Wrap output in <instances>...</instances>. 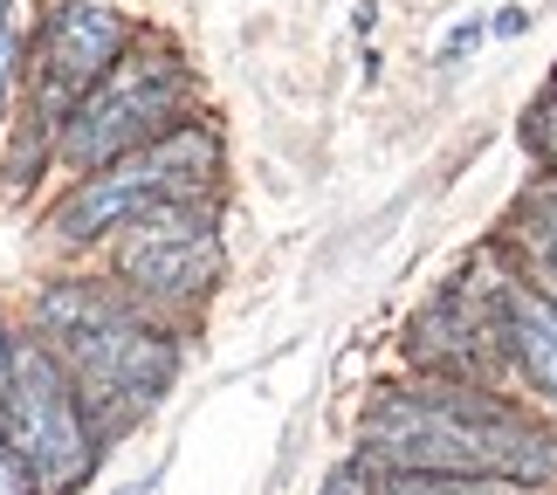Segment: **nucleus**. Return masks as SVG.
Returning <instances> with one entry per match:
<instances>
[{
	"instance_id": "obj_15",
	"label": "nucleus",
	"mask_w": 557,
	"mask_h": 495,
	"mask_svg": "<svg viewBox=\"0 0 557 495\" xmlns=\"http://www.w3.org/2000/svg\"><path fill=\"white\" fill-rule=\"evenodd\" d=\"M475 41H482V21H461V28H455V35L441 41V62H455V55H468V49H475Z\"/></svg>"
},
{
	"instance_id": "obj_14",
	"label": "nucleus",
	"mask_w": 557,
	"mask_h": 495,
	"mask_svg": "<svg viewBox=\"0 0 557 495\" xmlns=\"http://www.w3.org/2000/svg\"><path fill=\"white\" fill-rule=\"evenodd\" d=\"M0 495H35V482H28V468H21V455L8 447V434H0Z\"/></svg>"
},
{
	"instance_id": "obj_3",
	"label": "nucleus",
	"mask_w": 557,
	"mask_h": 495,
	"mask_svg": "<svg viewBox=\"0 0 557 495\" xmlns=\"http://www.w3.org/2000/svg\"><path fill=\"white\" fill-rule=\"evenodd\" d=\"M0 434L28 468L35 495H70L90 482L97 468V434L83 420L76 385L62 379V364L41 351V344H14L8 358V385H0Z\"/></svg>"
},
{
	"instance_id": "obj_7",
	"label": "nucleus",
	"mask_w": 557,
	"mask_h": 495,
	"mask_svg": "<svg viewBox=\"0 0 557 495\" xmlns=\"http://www.w3.org/2000/svg\"><path fill=\"white\" fill-rule=\"evenodd\" d=\"M117 275L138 296H159V304H186L200 296L213 275H221V234H213L207 207H152L138 221H124L117 242Z\"/></svg>"
},
{
	"instance_id": "obj_4",
	"label": "nucleus",
	"mask_w": 557,
	"mask_h": 495,
	"mask_svg": "<svg viewBox=\"0 0 557 495\" xmlns=\"http://www.w3.org/2000/svg\"><path fill=\"white\" fill-rule=\"evenodd\" d=\"M186 103H193V83L173 55H117L62 124V159L76 172H103L138 145L180 132Z\"/></svg>"
},
{
	"instance_id": "obj_12",
	"label": "nucleus",
	"mask_w": 557,
	"mask_h": 495,
	"mask_svg": "<svg viewBox=\"0 0 557 495\" xmlns=\"http://www.w3.org/2000/svg\"><path fill=\"white\" fill-rule=\"evenodd\" d=\"M530 138H537V152H544L550 172H557V83L537 97V111H530Z\"/></svg>"
},
{
	"instance_id": "obj_16",
	"label": "nucleus",
	"mask_w": 557,
	"mask_h": 495,
	"mask_svg": "<svg viewBox=\"0 0 557 495\" xmlns=\"http://www.w3.org/2000/svg\"><path fill=\"white\" fill-rule=\"evenodd\" d=\"M8 358H14V337H8V324H0V385H8Z\"/></svg>"
},
{
	"instance_id": "obj_6",
	"label": "nucleus",
	"mask_w": 557,
	"mask_h": 495,
	"mask_svg": "<svg viewBox=\"0 0 557 495\" xmlns=\"http://www.w3.org/2000/svg\"><path fill=\"white\" fill-rule=\"evenodd\" d=\"M503 296H509V283L496 275L488 255L468 262L461 275H447V283L434 289V304L413 317V358L434 364V372L455 379V385L488 379L509 358V344H503Z\"/></svg>"
},
{
	"instance_id": "obj_11",
	"label": "nucleus",
	"mask_w": 557,
	"mask_h": 495,
	"mask_svg": "<svg viewBox=\"0 0 557 495\" xmlns=\"http://www.w3.org/2000/svg\"><path fill=\"white\" fill-rule=\"evenodd\" d=\"M324 495H537L523 482H488V475H420V468H379L372 455H351Z\"/></svg>"
},
{
	"instance_id": "obj_10",
	"label": "nucleus",
	"mask_w": 557,
	"mask_h": 495,
	"mask_svg": "<svg viewBox=\"0 0 557 495\" xmlns=\"http://www.w3.org/2000/svg\"><path fill=\"white\" fill-rule=\"evenodd\" d=\"M503 344H509V364L530 379V393H544L557 406V304L530 296L523 283H509V296H503Z\"/></svg>"
},
{
	"instance_id": "obj_5",
	"label": "nucleus",
	"mask_w": 557,
	"mask_h": 495,
	"mask_svg": "<svg viewBox=\"0 0 557 495\" xmlns=\"http://www.w3.org/2000/svg\"><path fill=\"white\" fill-rule=\"evenodd\" d=\"M207 172H213V138L180 124V132L124 152L117 165L90 172V180L55 207V234L62 242H97V234L138 221V213H152V207H186L193 193L207 186Z\"/></svg>"
},
{
	"instance_id": "obj_1",
	"label": "nucleus",
	"mask_w": 557,
	"mask_h": 495,
	"mask_svg": "<svg viewBox=\"0 0 557 495\" xmlns=\"http://www.w3.org/2000/svg\"><path fill=\"white\" fill-rule=\"evenodd\" d=\"M358 455L379 468H420V475H488L537 488L557 475V434L530 413L503 406L482 385L426 379L413 393H385L366 413Z\"/></svg>"
},
{
	"instance_id": "obj_9",
	"label": "nucleus",
	"mask_w": 557,
	"mask_h": 495,
	"mask_svg": "<svg viewBox=\"0 0 557 495\" xmlns=\"http://www.w3.org/2000/svg\"><path fill=\"white\" fill-rule=\"evenodd\" d=\"M503 248L523 269L517 283L530 296H544V304H557V180H537L517 193V207L503 221Z\"/></svg>"
},
{
	"instance_id": "obj_2",
	"label": "nucleus",
	"mask_w": 557,
	"mask_h": 495,
	"mask_svg": "<svg viewBox=\"0 0 557 495\" xmlns=\"http://www.w3.org/2000/svg\"><path fill=\"white\" fill-rule=\"evenodd\" d=\"M35 331H41L35 344L76 385L90 434L97 426H124L132 413L159 406L180 372V344L145 310L124 304L117 289H97V283H55L35 304Z\"/></svg>"
},
{
	"instance_id": "obj_13",
	"label": "nucleus",
	"mask_w": 557,
	"mask_h": 495,
	"mask_svg": "<svg viewBox=\"0 0 557 495\" xmlns=\"http://www.w3.org/2000/svg\"><path fill=\"white\" fill-rule=\"evenodd\" d=\"M8 90H14V0H0V117H8Z\"/></svg>"
},
{
	"instance_id": "obj_8",
	"label": "nucleus",
	"mask_w": 557,
	"mask_h": 495,
	"mask_svg": "<svg viewBox=\"0 0 557 495\" xmlns=\"http://www.w3.org/2000/svg\"><path fill=\"white\" fill-rule=\"evenodd\" d=\"M124 55V21L97 0H70L41 21L35 41V124L41 132H62L70 111L97 90V76Z\"/></svg>"
}]
</instances>
